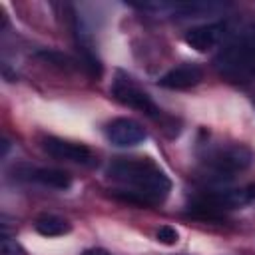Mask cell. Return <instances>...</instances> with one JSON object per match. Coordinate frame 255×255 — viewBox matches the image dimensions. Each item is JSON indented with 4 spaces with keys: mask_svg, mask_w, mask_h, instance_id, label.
I'll list each match as a JSON object with an SVG mask.
<instances>
[{
    "mask_svg": "<svg viewBox=\"0 0 255 255\" xmlns=\"http://www.w3.org/2000/svg\"><path fill=\"white\" fill-rule=\"evenodd\" d=\"M108 177L122 185L114 197L141 207L161 203L171 189L169 177L149 157H116L108 165Z\"/></svg>",
    "mask_w": 255,
    "mask_h": 255,
    "instance_id": "6da1fadb",
    "label": "cell"
},
{
    "mask_svg": "<svg viewBox=\"0 0 255 255\" xmlns=\"http://www.w3.org/2000/svg\"><path fill=\"white\" fill-rule=\"evenodd\" d=\"M213 66L229 80H245L255 72V20L221 46Z\"/></svg>",
    "mask_w": 255,
    "mask_h": 255,
    "instance_id": "7a4b0ae2",
    "label": "cell"
},
{
    "mask_svg": "<svg viewBox=\"0 0 255 255\" xmlns=\"http://www.w3.org/2000/svg\"><path fill=\"white\" fill-rule=\"evenodd\" d=\"M255 199V185H245L237 189H207L191 197L189 211L203 219H221L229 209L243 207Z\"/></svg>",
    "mask_w": 255,
    "mask_h": 255,
    "instance_id": "3957f363",
    "label": "cell"
},
{
    "mask_svg": "<svg viewBox=\"0 0 255 255\" xmlns=\"http://www.w3.org/2000/svg\"><path fill=\"white\" fill-rule=\"evenodd\" d=\"M203 161L217 175L231 177L233 173L251 167L255 161V153L245 143H221L211 147Z\"/></svg>",
    "mask_w": 255,
    "mask_h": 255,
    "instance_id": "277c9868",
    "label": "cell"
},
{
    "mask_svg": "<svg viewBox=\"0 0 255 255\" xmlns=\"http://www.w3.org/2000/svg\"><path fill=\"white\" fill-rule=\"evenodd\" d=\"M112 96L122 102L124 106H129L133 110H139L141 114L149 116V118H161V110L153 104V100L149 98V94L145 90H141L133 78H129L124 72H118L114 82H112Z\"/></svg>",
    "mask_w": 255,
    "mask_h": 255,
    "instance_id": "5b68a950",
    "label": "cell"
},
{
    "mask_svg": "<svg viewBox=\"0 0 255 255\" xmlns=\"http://www.w3.org/2000/svg\"><path fill=\"white\" fill-rule=\"evenodd\" d=\"M42 149L50 157L60 159V161H72V163H82V165H92L96 161V155L88 145L68 141L56 135H46L42 139Z\"/></svg>",
    "mask_w": 255,
    "mask_h": 255,
    "instance_id": "8992f818",
    "label": "cell"
},
{
    "mask_svg": "<svg viewBox=\"0 0 255 255\" xmlns=\"http://www.w3.org/2000/svg\"><path fill=\"white\" fill-rule=\"evenodd\" d=\"M106 137L116 147H133L141 143L147 133L141 124L131 118H114L106 124Z\"/></svg>",
    "mask_w": 255,
    "mask_h": 255,
    "instance_id": "52a82bcc",
    "label": "cell"
},
{
    "mask_svg": "<svg viewBox=\"0 0 255 255\" xmlns=\"http://www.w3.org/2000/svg\"><path fill=\"white\" fill-rule=\"evenodd\" d=\"M229 32L227 22H209L201 26H193L185 32L183 40L187 46H191L197 52H207L211 48H217Z\"/></svg>",
    "mask_w": 255,
    "mask_h": 255,
    "instance_id": "ba28073f",
    "label": "cell"
},
{
    "mask_svg": "<svg viewBox=\"0 0 255 255\" xmlns=\"http://www.w3.org/2000/svg\"><path fill=\"white\" fill-rule=\"evenodd\" d=\"M201 80H203V68L201 66L181 64V66H175L169 72H165L157 80V84L161 88H167V90H187V88L197 86Z\"/></svg>",
    "mask_w": 255,
    "mask_h": 255,
    "instance_id": "9c48e42d",
    "label": "cell"
},
{
    "mask_svg": "<svg viewBox=\"0 0 255 255\" xmlns=\"http://www.w3.org/2000/svg\"><path fill=\"white\" fill-rule=\"evenodd\" d=\"M30 181L42 183L46 187H54V189H68L72 185V177L56 167H28L24 173Z\"/></svg>",
    "mask_w": 255,
    "mask_h": 255,
    "instance_id": "30bf717a",
    "label": "cell"
},
{
    "mask_svg": "<svg viewBox=\"0 0 255 255\" xmlns=\"http://www.w3.org/2000/svg\"><path fill=\"white\" fill-rule=\"evenodd\" d=\"M34 229H36L40 235H44V237H60V235L70 233L72 225H70L66 219L58 217V215L44 213V215H40V217L34 221Z\"/></svg>",
    "mask_w": 255,
    "mask_h": 255,
    "instance_id": "8fae6325",
    "label": "cell"
},
{
    "mask_svg": "<svg viewBox=\"0 0 255 255\" xmlns=\"http://www.w3.org/2000/svg\"><path fill=\"white\" fill-rule=\"evenodd\" d=\"M155 237H157V241L163 243V245H175L177 239H179V233H177L175 227H171V225H161V227L157 229Z\"/></svg>",
    "mask_w": 255,
    "mask_h": 255,
    "instance_id": "7c38bea8",
    "label": "cell"
},
{
    "mask_svg": "<svg viewBox=\"0 0 255 255\" xmlns=\"http://www.w3.org/2000/svg\"><path fill=\"white\" fill-rule=\"evenodd\" d=\"M0 255H24V249L16 243V239H12L10 235H2L0 241Z\"/></svg>",
    "mask_w": 255,
    "mask_h": 255,
    "instance_id": "4fadbf2b",
    "label": "cell"
},
{
    "mask_svg": "<svg viewBox=\"0 0 255 255\" xmlns=\"http://www.w3.org/2000/svg\"><path fill=\"white\" fill-rule=\"evenodd\" d=\"M82 255H112V253L106 251V249H102V247H92V249H86Z\"/></svg>",
    "mask_w": 255,
    "mask_h": 255,
    "instance_id": "5bb4252c",
    "label": "cell"
}]
</instances>
